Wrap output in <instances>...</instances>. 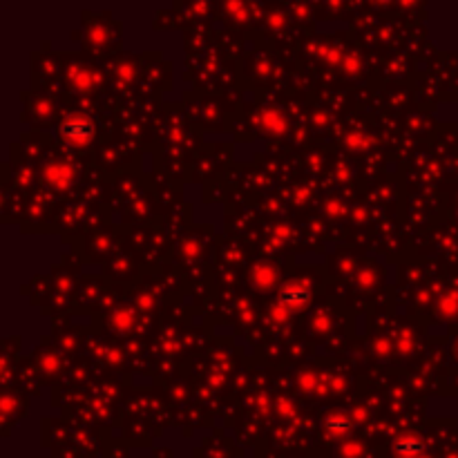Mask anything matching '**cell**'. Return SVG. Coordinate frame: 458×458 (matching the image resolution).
Segmentation results:
<instances>
[]
</instances>
